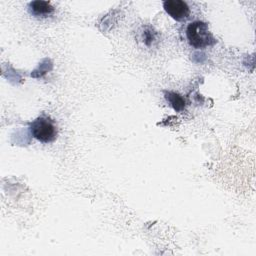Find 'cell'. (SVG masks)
Returning <instances> with one entry per match:
<instances>
[{
    "mask_svg": "<svg viewBox=\"0 0 256 256\" xmlns=\"http://www.w3.org/2000/svg\"><path fill=\"white\" fill-rule=\"evenodd\" d=\"M29 12L36 17H47L54 12V7L48 1L35 0L28 5Z\"/></svg>",
    "mask_w": 256,
    "mask_h": 256,
    "instance_id": "cell-4",
    "label": "cell"
},
{
    "mask_svg": "<svg viewBox=\"0 0 256 256\" xmlns=\"http://www.w3.org/2000/svg\"><path fill=\"white\" fill-rule=\"evenodd\" d=\"M186 37L189 44L196 49H203L217 42L209 31L207 23L199 20L191 22L187 26Z\"/></svg>",
    "mask_w": 256,
    "mask_h": 256,
    "instance_id": "cell-1",
    "label": "cell"
},
{
    "mask_svg": "<svg viewBox=\"0 0 256 256\" xmlns=\"http://www.w3.org/2000/svg\"><path fill=\"white\" fill-rule=\"evenodd\" d=\"M29 129L32 136L42 143H51L56 140L58 135L55 121L48 116H40L33 120L29 125Z\"/></svg>",
    "mask_w": 256,
    "mask_h": 256,
    "instance_id": "cell-2",
    "label": "cell"
},
{
    "mask_svg": "<svg viewBox=\"0 0 256 256\" xmlns=\"http://www.w3.org/2000/svg\"><path fill=\"white\" fill-rule=\"evenodd\" d=\"M164 10L176 21L186 19L190 13L188 4L182 0H167L163 2Z\"/></svg>",
    "mask_w": 256,
    "mask_h": 256,
    "instance_id": "cell-3",
    "label": "cell"
},
{
    "mask_svg": "<svg viewBox=\"0 0 256 256\" xmlns=\"http://www.w3.org/2000/svg\"><path fill=\"white\" fill-rule=\"evenodd\" d=\"M165 98L167 102L170 104V106L177 112H180L185 107V100L182 96H180L178 93L168 91L165 92Z\"/></svg>",
    "mask_w": 256,
    "mask_h": 256,
    "instance_id": "cell-5",
    "label": "cell"
},
{
    "mask_svg": "<svg viewBox=\"0 0 256 256\" xmlns=\"http://www.w3.org/2000/svg\"><path fill=\"white\" fill-rule=\"evenodd\" d=\"M143 41H144V43L147 45V46H149V45H151V43L154 41V39H155V33L150 29V28H148V29H146L145 31H144V33H143Z\"/></svg>",
    "mask_w": 256,
    "mask_h": 256,
    "instance_id": "cell-6",
    "label": "cell"
}]
</instances>
